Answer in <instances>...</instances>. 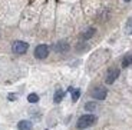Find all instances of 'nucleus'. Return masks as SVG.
Wrapping results in <instances>:
<instances>
[{"mask_svg": "<svg viewBox=\"0 0 132 130\" xmlns=\"http://www.w3.org/2000/svg\"><path fill=\"white\" fill-rule=\"evenodd\" d=\"M96 123V116L93 114H83V116L79 117L78 120V129H86V127H90Z\"/></svg>", "mask_w": 132, "mask_h": 130, "instance_id": "f257e3e1", "label": "nucleus"}, {"mask_svg": "<svg viewBox=\"0 0 132 130\" xmlns=\"http://www.w3.org/2000/svg\"><path fill=\"white\" fill-rule=\"evenodd\" d=\"M27 49H29V44H27L26 42H22V40L14 42L13 46H12V50H13V53H16V54H23V53L27 52Z\"/></svg>", "mask_w": 132, "mask_h": 130, "instance_id": "f03ea898", "label": "nucleus"}, {"mask_svg": "<svg viewBox=\"0 0 132 130\" xmlns=\"http://www.w3.org/2000/svg\"><path fill=\"white\" fill-rule=\"evenodd\" d=\"M47 54H49V47H47L46 44H39L35 49V56H36V59H46Z\"/></svg>", "mask_w": 132, "mask_h": 130, "instance_id": "7ed1b4c3", "label": "nucleus"}, {"mask_svg": "<svg viewBox=\"0 0 132 130\" xmlns=\"http://www.w3.org/2000/svg\"><path fill=\"white\" fill-rule=\"evenodd\" d=\"M118 76H119L118 69H109L108 75H106V83H108V85H112L113 81L118 79Z\"/></svg>", "mask_w": 132, "mask_h": 130, "instance_id": "20e7f679", "label": "nucleus"}, {"mask_svg": "<svg viewBox=\"0 0 132 130\" xmlns=\"http://www.w3.org/2000/svg\"><path fill=\"white\" fill-rule=\"evenodd\" d=\"M106 89H103V87H98V89H95V90L92 91V97L93 99H96V100H103V99L106 97Z\"/></svg>", "mask_w": 132, "mask_h": 130, "instance_id": "39448f33", "label": "nucleus"}, {"mask_svg": "<svg viewBox=\"0 0 132 130\" xmlns=\"http://www.w3.org/2000/svg\"><path fill=\"white\" fill-rule=\"evenodd\" d=\"M55 50L59 52V53H65V52L69 50V44H68L66 42H59L56 46H55Z\"/></svg>", "mask_w": 132, "mask_h": 130, "instance_id": "423d86ee", "label": "nucleus"}, {"mask_svg": "<svg viewBox=\"0 0 132 130\" xmlns=\"http://www.w3.org/2000/svg\"><path fill=\"white\" fill-rule=\"evenodd\" d=\"M17 129L19 130H30L32 129V123L29 120H20L17 123Z\"/></svg>", "mask_w": 132, "mask_h": 130, "instance_id": "0eeeda50", "label": "nucleus"}, {"mask_svg": "<svg viewBox=\"0 0 132 130\" xmlns=\"http://www.w3.org/2000/svg\"><path fill=\"white\" fill-rule=\"evenodd\" d=\"M63 96H65V91H63V90H56V93H55V96H53L55 103H60L62 99H63Z\"/></svg>", "mask_w": 132, "mask_h": 130, "instance_id": "6e6552de", "label": "nucleus"}, {"mask_svg": "<svg viewBox=\"0 0 132 130\" xmlns=\"http://www.w3.org/2000/svg\"><path fill=\"white\" fill-rule=\"evenodd\" d=\"M69 91H72V100L73 101H76L78 99H79V96H80V90H79V89L69 87Z\"/></svg>", "mask_w": 132, "mask_h": 130, "instance_id": "1a4fd4ad", "label": "nucleus"}, {"mask_svg": "<svg viewBox=\"0 0 132 130\" xmlns=\"http://www.w3.org/2000/svg\"><path fill=\"white\" fill-rule=\"evenodd\" d=\"M95 32H96V30L93 29V27H90V29H88V30H86V32L82 34V39H85V40H86V39H90V37H92L93 34H95Z\"/></svg>", "mask_w": 132, "mask_h": 130, "instance_id": "9d476101", "label": "nucleus"}, {"mask_svg": "<svg viewBox=\"0 0 132 130\" xmlns=\"http://www.w3.org/2000/svg\"><path fill=\"white\" fill-rule=\"evenodd\" d=\"M27 101H29V103H37V101H39V96H37L36 93H30L29 96H27Z\"/></svg>", "mask_w": 132, "mask_h": 130, "instance_id": "9b49d317", "label": "nucleus"}, {"mask_svg": "<svg viewBox=\"0 0 132 130\" xmlns=\"http://www.w3.org/2000/svg\"><path fill=\"white\" fill-rule=\"evenodd\" d=\"M132 64V56H126L122 60V67H128V66Z\"/></svg>", "mask_w": 132, "mask_h": 130, "instance_id": "f8f14e48", "label": "nucleus"}, {"mask_svg": "<svg viewBox=\"0 0 132 130\" xmlns=\"http://www.w3.org/2000/svg\"><path fill=\"white\" fill-rule=\"evenodd\" d=\"M85 109L88 112H93L96 109V103H86L85 104Z\"/></svg>", "mask_w": 132, "mask_h": 130, "instance_id": "ddd939ff", "label": "nucleus"}, {"mask_svg": "<svg viewBox=\"0 0 132 130\" xmlns=\"http://www.w3.org/2000/svg\"><path fill=\"white\" fill-rule=\"evenodd\" d=\"M7 99H10L12 101H14V99H16V94H9V96H7Z\"/></svg>", "mask_w": 132, "mask_h": 130, "instance_id": "4468645a", "label": "nucleus"}, {"mask_svg": "<svg viewBox=\"0 0 132 130\" xmlns=\"http://www.w3.org/2000/svg\"><path fill=\"white\" fill-rule=\"evenodd\" d=\"M125 2H131V0H125Z\"/></svg>", "mask_w": 132, "mask_h": 130, "instance_id": "2eb2a0df", "label": "nucleus"}]
</instances>
